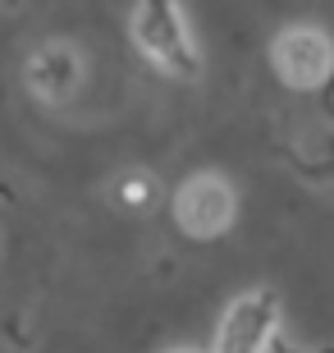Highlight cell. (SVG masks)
<instances>
[{"label":"cell","instance_id":"6da1fadb","mask_svg":"<svg viewBox=\"0 0 334 353\" xmlns=\"http://www.w3.org/2000/svg\"><path fill=\"white\" fill-rule=\"evenodd\" d=\"M133 46L152 60L169 79H197L202 74V55H197L193 28L179 0H133L129 19Z\"/></svg>","mask_w":334,"mask_h":353},{"label":"cell","instance_id":"7a4b0ae2","mask_svg":"<svg viewBox=\"0 0 334 353\" xmlns=\"http://www.w3.org/2000/svg\"><path fill=\"white\" fill-rule=\"evenodd\" d=\"M270 60H275V74H280L289 88L311 92L330 79L334 69V41L325 37L321 28H289L275 37L270 46Z\"/></svg>","mask_w":334,"mask_h":353},{"label":"cell","instance_id":"3957f363","mask_svg":"<svg viewBox=\"0 0 334 353\" xmlns=\"http://www.w3.org/2000/svg\"><path fill=\"white\" fill-rule=\"evenodd\" d=\"M280 335V299L257 289L233 303L216 330V353H266Z\"/></svg>","mask_w":334,"mask_h":353},{"label":"cell","instance_id":"277c9868","mask_svg":"<svg viewBox=\"0 0 334 353\" xmlns=\"http://www.w3.org/2000/svg\"><path fill=\"white\" fill-rule=\"evenodd\" d=\"M174 221L183 234L193 239H216L233 221V188L220 174H193L174 193Z\"/></svg>","mask_w":334,"mask_h":353},{"label":"cell","instance_id":"5b68a950","mask_svg":"<svg viewBox=\"0 0 334 353\" xmlns=\"http://www.w3.org/2000/svg\"><path fill=\"white\" fill-rule=\"evenodd\" d=\"M78 83H83V55H78V46L46 41V46H37V51L28 55V88H32V97L60 105L78 92Z\"/></svg>","mask_w":334,"mask_h":353},{"label":"cell","instance_id":"8992f818","mask_svg":"<svg viewBox=\"0 0 334 353\" xmlns=\"http://www.w3.org/2000/svg\"><path fill=\"white\" fill-rule=\"evenodd\" d=\"M115 193H119V202H124V207L147 211V207H152V197H156V183H152V174H124Z\"/></svg>","mask_w":334,"mask_h":353},{"label":"cell","instance_id":"52a82bcc","mask_svg":"<svg viewBox=\"0 0 334 353\" xmlns=\"http://www.w3.org/2000/svg\"><path fill=\"white\" fill-rule=\"evenodd\" d=\"M169 353H188V349H169Z\"/></svg>","mask_w":334,"mask_h":353}]
</instances>
